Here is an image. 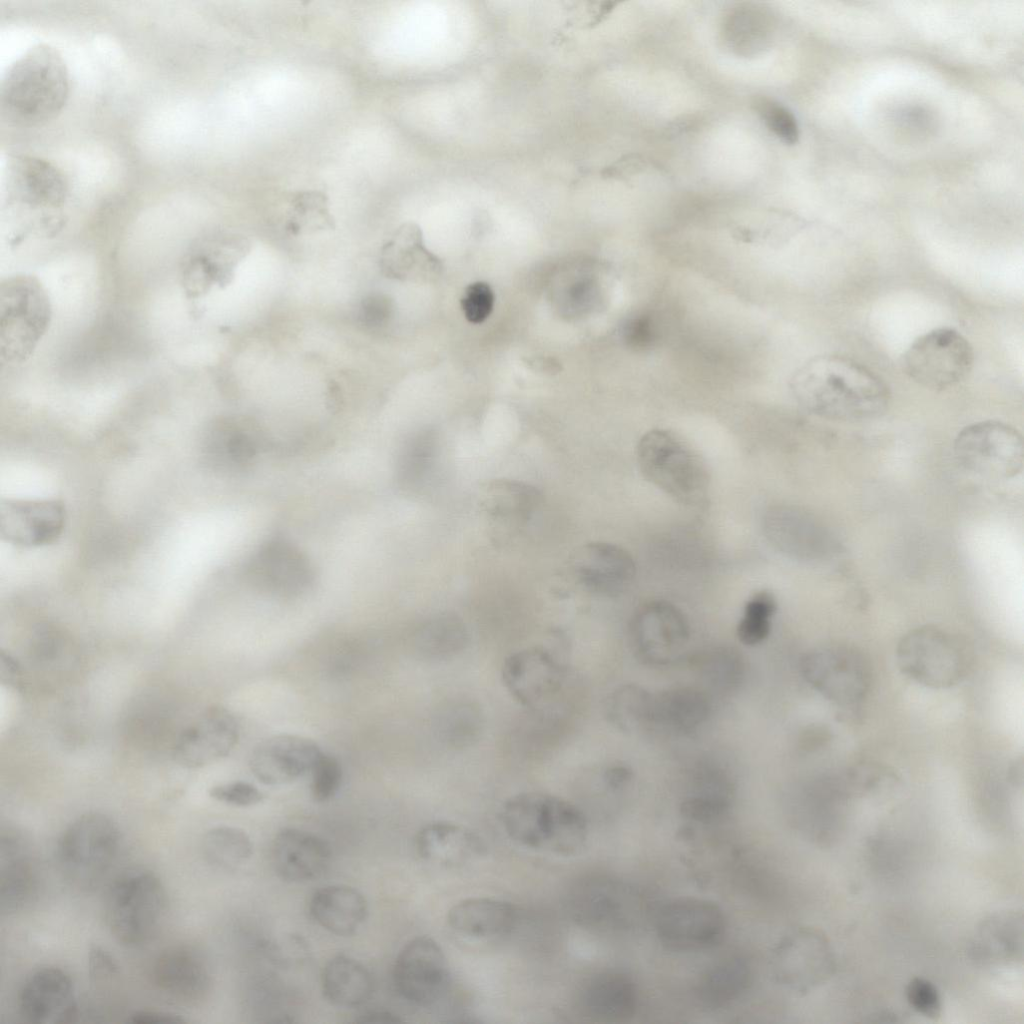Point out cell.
Here are the masks:
<instances>
[{"instance_id": "obj_17", "label": "cell", "mask_w": 1024, "mask_h": 1024, "mask_svg": "<svg viewBox=\"0 0 1024 1024\" xmlns=\"http://www.w3.org/2000/svg\"><path fill=\"white\" fill-rule=\"evenodd\" d=\"M630 639L641 660L669 664L684 652L689 640L686 617L675 605L662 600L639 607L630 622Z\"/></svg>"}, {"instance_id": "obj_25", "label": "cell", "mask_w": 1024, "mask_h": 1024, "mask_svg": "<svg viewBox=\"0 0 1024 1024\" xmlns=\"http://www.w3.org/2000/svg\"><path fill=\"white\" fill-rule=\"evenodd\" d=\"M151 977L158 990L185 1003L204 999L211 986L204 956L189 945H174L163 950L153 962Z\"/></svg>"}, {"instance_id": "obj_29", "label": "cell", "mask_w": 1024, "mask_h": 1024, "mask_svg": "<svg viewBox=\"0 0 1024 1024\" xmlns=\"http://www.w3.org/2000/svg\"><path fill=\"white\" fill-rule=\"evenodd\" d=\"M415 848L426 862L458 867L486 854V845L471 829L449 821L424 825L416 834Z\"/></svg>"}, {"instance_id": "obj_45", "label": "cell", "mask_w": 1024, "mask_h": 1024, "mask_svg": "<svg viewBox=\"0 0 1024 1024\" xmlns=\"http://www.w3.org/2000/svg\"><path fill=\"white\" fill-rule=\"evenodd\" d=\"M753 108L768 130L786 145L799 140V127L794 114L781 103L768 97H757Z\"/></svg>"}, {"instance_id": "obj_3", "label": "cell", "mask_w": 1024, "mask_h": 1024, "mask_svg": "<svg viewBox=\"0 0 1024 1024\" xmlns=\"http://www.w3.org/2000/svg\"><path fill=\"white\" fill-rule=\"evenodd\" d=\"M504 831L518 845L555 855H573L585 845L588 821L570 801L544 792H522L503 804Z\"/></svg>"}, {"instance_id": "obj_60", "label": "cell", "mask_w": 1024, "mask_h": 1024, "mask_svg": "<svg viewBox=\"0 0 1024 1024\" xmlns=\"http://www.w3.org/2000/svg\"><path fill=\"white\" fill-rule=\"evenodd\" d=\"M825 732L819 727H810L802 733L800 738L803 749H813L823 742Z\"/></svg>"}, {"instance_id": "obj_43", "label": "cell", "mask_w": 1024, "mask_h": 1024, "mask_svg": "<svg viewBox=\"0 0 1024 1024\" xmlns=\"http://www.w3.org/2000/svg\"><path fill=\"white\" fill-rule=\"evenodd\" d=\"M699 667L708 681L724 689L738 684L743 673L741 657L737 651L728 648L706 652L699 659Z\"/></svg>"}, {"instance_id": "obj_11", "label": "cell", "mask_w": 1024, "mask_h": 1024, "mask_svg": "<svg viewBox=\"0 0 1024 1024\" xmlns=\"http://www.w3.org/2000/svg\"><path fill=\"white\" fill-rule=\"evenodd\" d=\"M973 362V348L962 334L952 328H938L916 339L904 353L901 365L910 379L940 391L964 380Z\"/></svg>"}, {"instance_id": "obj_40", "label": "cell", "mask_w": 1024, "mask_h": 1024, "mask_svg": "<svg viewBox=\"0 0 1024 1024\" xmlns=\"http://www.w3.org/2000/svg\"><path fill=\"white\" fill-rule=\"evenodd\" d=\"M652 694L636 684H625L612 691L605 702L608 722L623 732H635L650 726Z\"/></svg>"}, {"instance_id": "obj_22", "label": "cell", "mask_w": 1024, "mask_h": 1024, "mask_svg": "<svg viewBox=\"0 0 1024 1024\" xmlns=\"http://www.w3.org/2000/svg\"><path fill=\"white\" fill-rule=\"evenodd\" d=\"M65 522V507L54 499L7 500L0 507L2 538L21 547L54 542L61 535Z\"/></svg>"}, {"instance_id": "obj_15", "label": "cell", "mask_w": 1024, "mask_h": 1024, "mask_svg": "<svg viewBox=\"0 0 1024 1024\" xmlns=\"http://www.w3.org/2000/svg\"><path fill=\"white\" fill-rule=\"evenodd\" d=\"M830 963L824 938L807 927H798L784 934L770 955V970L775 982L801 995L823 981Z\"/></svg>"}, {"instance_id": "obj_33", "label": "cell", "mask_w": 1024, "mask_h": 1024, "mask_svg": "<svg viewBox=\"0 0 1024 1024\" xmlns=\"http://www.w3.org/2000/svg\"><path fill=\"white\" fill-rule=\"evenodd\" d=\"M308 908L310 916L320 927L343 937L357 933L369 911L367 900L360 891L339 884L315 891Z\"/></svg>"}, {"instance_id": "obj_24", "label": "cell", "mask_w": 1024, "mask_h": 1024, "mask_svg": "<svg viewBox=\"0 0 1024 1024\" xmlns=\"http://www.w3.org/2000/svg\"><path fill=\"white\" fill-rule=\"evenodd\" d=\"M6 189L10 202L30 209H58L68 196L62 172L49 161L29 155L9 161Z\"/></svg>"}, {"instance_id": "obj_21", "label": "cell", "mask_w": 1024, "mask_h": 1024, "mask_svg": "<svg viewBox=\"0 0 1024 1024\" xmlns=\"http://www.w3.org/2000/svg\"><path fill=\"white\" fill-rule=\"evenodd\" d=\"M321 753L318 744L309 738L278 734L262 740L254 747L249 766L261 783L284 785L311 772Z\"/></svg>"}, {"instance_id": "obj_31", "label": "cell", "mask_w": 1024, "mask_h": 1024, "mask_svg": "<svg viewBox=\"0 0 1024 1024\" xmlns=\"http://www.w3.org/2000/svg\"><path fill=\"white\" fill-rule=\"evenodd\" d=\"M542 502L540 491L524 481L495 478L482 483L477 505L491 521L507 526L527 523Z\"/></svg>"}, {"instance_id": "obj_9", "label": "cell", "mask_w": 1024, "mask_h": 1024, "mask_svg": "<svg viewBox=\"0 0 1024 1024\" xmlns=\"http://www.w3.org/2000/svg\"><path fill=\"white\" fill-rule=\"evenodd\" d=\"M896 659L904 675L933 689L959 684L971 663L970 652L962 640L932 625L919 626L903 635L896 648Z\"/></svg>"}, {"instance_id": "obj_53", "label": "cell", "mask_w": 1024, "mask_h": 1024, "mask_svg": "<svg viewBox=\"0 0 1024 1024\" xmlns=\"http://www.w3.org/2000/svg\"><path fill=\"white\" fill-rule=\"evenodd\" d=\"M651 167V162L638 153L625 154L601 171V176L606 179H614L628 182L632 177L644 173Z\"/></svg>"}, {"instance_id": "obj_18", "label": "cell", "mask_w": 1024, "mask_h": 1024, "mask_svg": "<svg viewBox=\"0 0 1024 1024\" xmlns=\"http://www.w3.org/2000/svg\"><path fill=\"white\" fill-rule=\"evenodd\" d=\"M22 1019L33 1024H61L77 1014L75 988L70 975L55 966L33 971L20 987L17 998Z\"/></svg>"}, {"instance_id": "obj_39", "label": "cell", "mask_w": 1024, "mask_h": 1024, "mask_svg": "<svg viewBox=\"0 0 1024 1024\" xmlns=\"http://www.w3.org/2000/svg\"><path fill=\"white\" fill-rule=\"evenodd\" d=\"M468 634L464 622L454 614H439L419 629L416 647L425 657L445 659L463 650Z\"/></svg>"}, {"instance_id": "obj_12", "label": "cell", "mask_w": 1024, "mask_h": 1024, "mask_svg": "<svg viewBox=\"0 0 1024 1024\" xmlns=\"http://www.w3.org/2000/svg\"><path fill=\"white\" fill-rule=\"evenodd\" d=\"M661 945L673 952H698L719 945L726 932L723 910L713 901L681 897L668 901L655 914Z\"/></svg>"}, {"instance_id": "obj_6", "label": "cell", "mask_w": 1024, "mask_h": 1024, "mask_svg": "<svg viewBox=\"0 0 1024 1024\" xmlns=\"http://www.w3.org/2000/svg\"><path fill=\"white\" fill-rule=\"evenodd\" d=\"M166 910L167 893L161 879L152 871L134 870L109 888L104 917L114 939L133 948L145 945L157 934Z\"/></svg>"}, {"instance_id": "obj_8", "label": "cell", "mask_w": 1024, "mask_h": 1024, "mask_svg": "<svg viewBox=\"0 0 1024 1024\" xmlns=\"http://www.w3.org/2000/svg\"><path fill=\"white\" fill-rule=\"evenodd\" d=\"M51 319L49 295L35 276L14 274L3 279L0 284L2 361L26 362L47 333Z\"/></svg>"}, {"instance_id": "obj_58", "label": "cell", "mask_w": 1024, "mask_h": 1024, "mask_svg": "<svg viewBox=\"0 0 1024 1024\" xmlns=\"http://www.w3.org/2000/svg\"><path fill=\"white\" fill-rule=\"evenodd\" d=\"M633 772L626 765H613L607 768L603 780L607 787L613 790L626 786L632 779Z\"/></svg>"}, {"instance_id": "obj_34", "label": "cell", "mask_w": 1024, "mask_h": 1024, "mask_svg": "<svg viewBox=\"0 0 1024 1024\" xmlns=\"http://www.w3.org/2000/svg\"><path fill=\"white\" fill-rule=\"evenodd\" d=\"M751 983L752 970L748 961L733 956L710 966L698 979L694 994L701 1007L716 1011L739 1000Z\"/></svg>"}, {"instance_id": "obj_49", "label": "cell", "mask_w": 1024, "mask_h": 1024, "mask_svg": "<svg viewBox=\"0 0 1024 1024\" xmlns=\"http://www.w3.org/2000/svg\"><path fill=\"white\" fill-rule=\"evenodd\" d=\"M494 303V291L488 283L483 281L468 285L460 300L465 318L473 324L484 322L490 316Z\"/></svg>"}, {"instance_id": "obj_13", "label": "cell", "mask_w": 1024, "mask_h": 1024, "mask_svg": "<svg viewBox=\"0 0 1024 1024\" xmlns=\"http://www.w3.org/2000/svg\"><path fill=\"white\" fill-rule=\"evenodd\" d=\"M806 682L823 697L839 705L859 703L869 691L871 670L857 649L835 644L807 652L800 662Z\"/></svg>"}, {"instance_id": "obj_36", "label": "cell", "mask_w": 1024, "mask_h": 1024, "mask_svg": "<svg viewBox=\"0 0 1024 1024\" xmlns=\"http://www.w3.org/2000/svg\"><path fill=\"white\" fill-rule=\"evenodd\" d=\"M321 987L325 999L334 1006L355 1008L366 1003L373 993L370 971L358 960L337 955L323 968Z\"/></svg>"}, {"instance_id": "obj_50", "label": "cell", "mask_w": 1024, "mask_h": 1024, "mask_svg": "<svg viewBox=\"0 0 1024 1024\" xmlns=\"http://www.w3.org/2000/svg\"><path fill=\"white\" fill-rule=\"evenodd\" d=\"M910 1006L919 1014L935 1019L941 1013L942 1003L936 986L924 978L912 979L906 988Z\"/></svg>"}, {"instance_id": "obj_7", "label": "cell", "mask_w": 1024, "mask_h": 1024, "mask_svg": "<svg viewBox=\"0 0 1024 1024\" xmlns=\"http://www.w3.org/2000/svg\"><path fill=\"white\" fill-rule=\"evenodd\" d=\"M119 849L117 824L103 813L88 812L74 819L60 835L56 861L68 884L89 891L108 875Z\"/></svg>"}, {"instance_id": "obj_27", "label": "cell", "mask_w": 1024, "mask_h": 1024, "mask_svg": "<svg viewBox=\"0 0 1024 1024\" xmlns=\"http://www.w3.org/2000/svg\"><path fill=\"white\" fill-rule=\"evenodd\" d=\"M0 906L3 913H15L31 905L38 896L40 878L23 837L14 832L1 836Z\"/></svg>"}, {"instance_id": "obj_37", "label": "cell", "mask_w": 1024, "mask_h": 1024, "mask_svg": "<svg viewBox=\"0 0 1024 1024\" xmlns=\"http://www.w3.org/2000/svg\"><path fill=\"white\" fill-rule=\"evenodd\" d=\"M204 451L210 464L239 469L252 461L257 452V443L241 427L223 423L216 425L208 433Z\"/></svg>"}, {"instance_id": "obj_30", "label": "cell", "mask_w": 1024, "mask_h": 1024, "mask_svg": "<svg viewBox=\"0 0 1024 1024\" xmlns=\"http://www.w3.org/2000/svg\"><path fill=\"white\" fill-rule=\"evenodd\" d=\"M382 273L397 280H428L438 274L440 261L424 245L422 231L413 222L400 225L384 244Z\"/></svg>"}, {"instance_id": "obj_38", "label": "cell", "mask_w": 1024, "mask_h": 1024, "mask_svg": "<svg viewBox=\"0 0 1024 1024\" xmlns=\"http://www.w3.org/2000/svg\"><path fill=\"white\" fill-rule=\"evenodd\" d=\"M202 852L212 866L234 871L252 857L253 844L248 834L240 828L216 826L203 836Z\"/></svg>"}, {"instance_id": "obj_32", "label": "cell", "mask_w": 1024, "mask_h": 1024, "mask_svg": "<svg viewBox=\"0 0 1024 1024\" xmlns=\"http://www.w3.org/2000/svg\"><path fill=\"white\" fill-rule=\"evenodd\" d=\"M517 920L514 905L489 897L463 899L446 915L447 924L454 932L477 939L507 935L515 928Z\"/></svg>"}, {"instance_id": "obj_23", "label": "cell", "mask_w": 1024, "mask_h": 1024, "mask_svg": "<svg viewBox=\"0 0 1024 1024\" xmlns=\"http://www.w3.org/2000/svg\"><path fill=\"white\" fill-rule=\"evenodd\" d=\"M572 570L587 591L605 597L618 596L635 578L636 565L624 548L602 541L583 545L575 554Z\"/></svg>"}, {"instance_id": "obj_56", "label": "cell", "mask_w": 1024, "mask_h": 1024, "mask_svg": "<svg viewBox=\"0 0 1024 1024\" xmlns=\"http://www.w3.org/2000/svg\"><path fill=\"white\" fill-rule=\"evenodd\" d=\"M118 973V966L112 956L100 947L89 953V974L96 982L111 979Z\"/></svg>"}, {"instance_id": "obj_2", "label": "cell", "mask_w": 1024, "mask_h": 1024, "mask_svg": "<svg viewBox=\"0 0 1024 1024\" xmlns=\"http://www.w3.org/2000/svg\"><path fill=\"white\" fill-rule=\"evenodd\" d=\"M69 92L62 55L49 44H36L12 63L1 81V117L13 126H41L61 113Z\"/></svg>"}, {"instance_id": "obj_26", "label": "cell", "mask_w": 1024, "mask_h": 1024, "mask_svg": "<svg viewBox=\"0 0 1024 1024\" xmlns=\"http://www.w3.org/2000/svg\"><path fill=\"white\" fill-rule=\"evenodd\" d=\"M332 857L329 844L321 837L296 828H285L274 838L271 861L276 874L293 883L321 876Z\"/></svg>"}, {"instance_id": "obj_41", "label": "cell", "mask_w": 1024, "mask_h": 1024, "mask_svg": "<svg viewBox=\"0 0 1024 1024\" xmlns=\"http://www.w3.org/2000/svg\"><path fill=\"white\" fill-rule=\"evenodd\" d=\"M288 228L292 233L331 228L333 217L329 199L320 190L306 189L292 194L289 199Z\"/></svg>"}, {"instance_id": "obj_19", "label": "cell", "mask_w": 1024, "mask_h": 1024, "mask_svg": "<svg viewBox=\"0 0 1024 1024\" xmlns=\"http://www.w3.org/2000/svg\"><path fill=\"white\" fill-rule=\"evenodd\" d=\"M239 735L236 716L225 707L212 706L181 733L173 755L183 767H204L229 755Z\"/></svg>"}, {"instance_id": "obj_51", "label": "cell", "mask_w": 1024, "mask_h": 1024, "mask_svg": "<svg viewBox=\"0 0 1024 1024\" xmlns=\"http://www.w3.org/2000/svg\"><path fill=\"white\" fill-rule=\"evenodd\" d=\"M209 795L218 802L235 807H250L264 800V794L256 786L244 781L213 786Z\"/></svg>"}, {"instance_id": "obj_35", "label": "cell", "mask_w": 1024, "mask_h": 1024, "mask_svg": "<svg viewBox=\"0 0 1024 1024\" xmlns=\"http://www.w3.org/2000/svg\"><path fill=\"white\" fill-rule=\"evenodd\" d=\"M710 711L701 691L680 687L652 694L650 726L675 733H690L703 724Z\"/></svg>"}, {"instance_id": "obj_57", "label": "cell", "mask_w": 1024, "mask_h": 1024, "mask_svg": "<svg viewBox=\"0 0 1024 1024\" xmlns=\"http://www.w3.org/2000/svg\"><path fill=\"white\" fill-rule=\"evenodd\" d=\"M128 1021L136 1024H175L185 1023L187 1020L181 1015L172 1012L139 1010L132 1013Z\"/></svg>"}, {"instance_id": "obj_14", "label": "cell", "mask_w": 1024, "mask_h": 1024, "mask_svg": "<svg viewBox=\"0 0 1024 1024\" xmlns=\"http://www.w3.org/2000/svg\"><path fill=\"white\" fill-rule=\"evenodd\" d=\"M393 982L407 1002L428 1007L445 994L449 967L440 945L431 937L418 936L399 951L393 966Z\"/></svg>"}, {"instance_id": "obj_4", "label": "cell", "mask_w": 1024, "mask_h": 1024, "mask_svg": "<svg viewBox=\"0 0 1024 1024\" xmlns=\"http://www.w3.org/2000/svg\"><path fill=\"white\" fill-rule=\"evenodd\" d=\"M636 455L644 478L675 502L688 507L706 502L710 487L707 465L679 435L652 429L640 438Z\"/></svg>"}, {"instance_id": "obj_47", "label": "cell", "mask_w": 1024, "mask_h": 1024, "mask_svg": "<svg viewBox=\"0 0 1024 1024\" xmlns=\"http://www.w3.org/2000/svg\"><path fill=\"white\" fill-rule=\"evenodd\" d=\"M310 790L317 802L330 800L342 782V768L333 756L321 753L311 770Z\"/></svg>"}, {"instance_id": "obj_20", "label": "cell", "mask_w": 1024, "mask_h": 1024, "mask_svg": "<svg viewBox=\"0 0 1024 1024\" xmlns=\"http://www.w3.org/2000/svg\"><path fill=\"white\" fill-rule=\"evenodd\" d=\"M245 574L252 584L284 595L301 593L314 580V570L306 555L281 538L263 543L249 559Z\"/></svg>"}, {"instance_id": "obj_52", "label": "cell", "mask_w": 1024, "mask_h": 1024, "mask_svg": "<svg viewBox=\"0 0 1024 1024\" xmlns=\"http://www.w3.org/2000/svg\"><path fill=\"white\" fill-rule=\"evenodd\" d=\"M394 313L393 300L384 293H371L363 298L359 308V320L368 328H380L387 324Z\"/></svg>"}, {"instance_id": "obj_28", "label": "cell", "mask_w": 1024, "mask_h": 1024, "mask_svg": "<svg viewBox=\"0 0 1024 1024\" xmlns=\"http://www.w3.org/2000/svg\"><path fill=\"white\" fill-rule=\"evenodd\" d=\"M581 1009L597 1022L618 1023L634 1017L638 1007V991L634 980L625 972L606 970L594 974L585 983L580 995Z\"/></svg>"}, {"instance_id": "obj_10", "label": "cell", "mask_w": 1024, "mask_h": 1024, "mask_svg": "<svg viewBox=\"0 0 1024 1024\" xmlns=\"http://www.w3.org/2000/svg\"><path fill=\"white\" fill-rule=\"evenodd\" d=\"M953 450L964 469L981 477L1006 480L1023 469L1022 436L1000 421L987 420L966 426L956 436Z\"/></svg>"}, {"instance_id": "obj_42", "label": "cell", "mask_w": 1024, "mask_h": 1024, "mask_svg": "<svg viewBox=\"0 0 1024 1024\" xmlns=\"http://www.w3.org/2000/svg\"><path fill=\"white\" fill-rule=\"evenodd\" d=\"M777 603L772 593L760 591L746 603L743 616L737 626L739 640L745 645H756L764 641L771 629V618Z\"/></svg>"}, {"instance_id": "obj_16", "label": "cell", "mask_w": 1024, "mask_h": 1024, "mask_svg": "<svg viewBox=\"0 0 1024 1024\" xmlns=\"http://www.w3.org/2000/svg\"><path fill=\"white\" fill-rule=\"evenodd\" d=\"M501 678L515 701L526 708L538 709L549 704L562 691L566 671L550 650L531 646L504 659Z\"/></svg>"}, {"instance_id": "obj_5", "label": "cell", "mask_w": 1024, "mask_h": 1024, "mask_svg": "<svg viewBox=\"0 0 1024 1024\" xmlns=\"http://www.w3.org/2000/svg\"><path fill=\"white\" fill-rule=\"evenodd\" d=\"M647 901L638 888L618 877L593 874L572 883L565 897L570 918L597 934H622L640 925Z\"/></svg>"}, {"instance_id": "obj_54", "label": "cell", "mask_w": 1024, "mask_h": 1024, "mask_svg": "<svg viewBox=\"0 0 1024 1024\" xmlns=\"http://www.w3.org/2000/svg\"><path fill=\"white\" fill-rule=\"evenodd\" d=\"M623 338L627 346L636 350L651 347L655 340L651 318L640 314L628 320L623 328Z\"/></svg>"}, {"instance_id": "obj_59", "label": "cell", "mask_w": 1024, "mask_h": 1024, "mask_svg": "<svg viewBox=\"0 0 1024 1024\" xmlns=\"http://www.w3.org/2000/svg\"><path fill=\"white\" fill-rule=\"evenodd\" d=\"M401 1019L390 1011L385 1010H374L366 1012L356 1019V1022L360 1023H390L400 1022Z\"/></svg>"}, {"instance_id": "obj_44", "label": "cell", "mask_w": 1024, "mask_h": 1024, "mask_svg": "<svg viewBox=\"0 0 1024 1024\" xmlns=\"http://www.w3.org/2000/svg\"><path fill=\"white\" fill-rule=\"evenodd\" d=\"M431 440L428 434H420L404 446L397 466V480L402 486L417 483L428 470L434 451Z\"/></svg>"}, {"instance_id": "obj_48", "label": "cell", "mask_w": 1024, "mask_h": 1024, "mask_svg": "<svg viewBox=\"0 0 1024 1024\" xmlns=\"http://www.w3.org/2000/svg\"><path fill=\"white\" fill-rule=\"evenodd\" d=\"M730 806L729 798L692 794L681 802L680 813L690 821L707 824L725 816Z\"/></svg>"}, {"instance_id": "obj_1", "label": "cell", "mask_w": 1024, "mask_h": 1024, "mask_svg": "<svg viewBox=\"0 0 1024 1024\" xmlns=\"http://www.w3.org/2000/svg\"><path fill=\"white\" fill-rule=\"evenodd\" d=\"M791 388L809 412L829 420L874 419L887 410L890 390L873 371L839 355L810 359L794 374Z\"/></svg>"}, {"instance_id": "obj_46", "label": "cell", "mask_w": 1024, "mask_h": 1024, "mask_svg": "<svg viewBox=\"0 0 1024 1024\" xmlns=\"http://www.w3.org/2000/svg\"><path fill=\"white\" fill-rule=\"evenodd\" d=\"M481 726V715L473 706L453 707L445 715V735L456 746L470 745L477 739Z\"/></svg>"}, {"instance_id": "obj_55", "label": "cell", "mask_w": 1024, "mask_h": 1024, "mask_svg": "<svg viewBox=\"0 0 1024 1024\" xmlns=\"http://www.w3.org/2000/svg\"><path fill=\"white\" fill-rule=\"evenodd\" d=\"M584 6L578 7L577 4L573 12H576L575 23H579L582 28H593L601 24L619 5V1H589L582 2Z\"/></svg>"}]
</instances>
